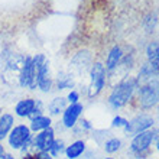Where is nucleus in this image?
I'll return each instance as SVG.
<instances>
[{"label": "nucleus", "mask_w": 159, "mask_h": 159, "mask_svg": "<svg viewBox=\"0 0 159 159\" xmlns=\"http://www.w3.org/2000/svg\"><path fill=\"white\" fill-rule=\"evenodd\" d=\"M138 90V80L134 75H125L114 84L107 96V104L113 110H121L130 106Z\"/></svg>", "instance_id": "f257e3e1"}, {"label": "nucleus", "mask_w": 159, "mask_h": 159, "mask_svg": "<svg viewBox=\"0 0 159 159\" xmlns=\"http://www.w3.org/2000/svg\"><path fill=\"white\" fill-rule=\"evenodd\" d=\"M159 103V75L152 77L145 83L138 84L136 96L132 104L139 111H149Z\"/></svg>", "instance_id": "f03ea898"}, {"label": "nucleus", "mask_w": 159, "mask_h": 159, "mask_svg": "<svg viewBox=\"0 0 159 159\" xmlns=\"http://www.w3.org/2000/svg\"><path fill=\"white\" fill-rule=\"evenodd\" d=\"M88 77H90V80H88L87 87V97L93 100V98H97L104 91L107 81H109V72L101 61H94L90 71H88Z\"/></svg>", "instance_id": "7ed1b4c3"}, {"label": "nucleus", "mask_w": 159, "mask_h": 159, "mask_svg": "<svg viewBox=\"0 0 159 159\" xmlns=\"http://www.w3.org/2000/svg\"><path fill=\"white\" fill-rule=\"evenodd\" d=\"M156 140V133H155V127L140 133L134 134L129 145V151L133 155L134 159H146L151 158V152L152 146Z\"/></svg>", "instance_id": "20e7f679"}, {"label": "nucleus", "mask_w": 159, "mask_h": 159, "mask_svg": "<svg viewBox=\"0 0 159 159\" xmlns=\"http://www.w3.org/2000/svg\"><path fill=\"white\" fill-rule=\"evenodd\" d=\"M32 138L34 134L29 126L20 123V125L13 126V129L10 130L7 136V143L13 151H20L23 153H28V151L32 148Z\"/></svg>", "instance_id": "39448f33"}, {"label": "nucleus", "mask_w": 159, "mask_h": 159, "mask_svg": "<svg viewBox=\"0 0 159 159\" xmlns=\"http://www.w3.org/2000/svg\"><path fill=\"white\" fill-rule=\"evenodd\" d=\"M155 117L153 114L149 113V111H138L136 114H133V117L129 119L127 121V126L125 127V134L127 138H133L134 134L140 133V132H145V130L153 129L155 127Z\"/></svg>", "instance_id": "423d86ee"}, {"label": "nucleus", "mask_w": 159, "mask_h": 159, "mask_svg": "<svg viewBox=\"0 0 159 159\" xmlns=\"http://www.w3.org/2000/svg\"><path fill=\"white\" fill-rule=\"evenodd\" d=\"M19 85L22 88H29V90L38 88V81H36V74L34 71L32 57H29V55L25 57L20 71H19Z\"/></svg>", "instance_id": "0eeeda50"}, {"label": "nucleus", "mask_w": 159, "mask_h": 159, "mask_svg": "<svg viewBox=\"0 0 159 159\" xmlns=\"http://www.w3.org/2000/svg\"><path fill=\"white\" fill-rule=\"evenodd\" d=\"M55 139L57 138H55L54 127H48L42 132H38L32 138V149H35V152H49Z\"/></svg>", "instance_id": "6e6552de"}, {"label": "nucleus", "mask_w": 159, "mask_h": 159, "mask_svg": "<svg viewBox=\"0 0 159 159\" xmlns=\"http://www.w3.org/2000/svg\"><path fill=\"white\" fill-rule=\"evenodd\" d=\"M84 111L83 103H74V104H68L67 109L62 113V126L65 129H74L81 119Z\"/></svg>", "instance_id": "1a4fd4ad"}, {"label": "nucleus", "mask_w": 159, "mask_h": 159, "mask_svg": "<svg viewBox=\"0 0 159 159\" xmlns=\"http://www.w3.org/2000/svg\"><path fill=\"white\" fill-rule=\"evenodd\" d=\"M93 55L88 52V51H81L78 54H75V57L71 59V62H70V68H71V71H75L77 74H83L84 71H90V68L93 65Z\"/></svg>", "instance_id": "9d476101"}, {"label": "nucleus", "mask_w": 159, "mask_h": 159, "mask_svg": "<svg viewBox=\"0 0 159 159\" xmlns=\"http://www.w3.org/2000/svg\"><path fill=\"white\" fill-rule=\"evenodd\" d=\"M36 81H38V88L42 93H49L54 85V78L51 77L49 72V61L46 59L45 62L41 65L36 75Z\"/></svg>", "instance_id": "9b49d317"}, {"label": "nucleus", "mask_w": 159, "mask_h": 159, "mask_svg": "<svg viewBox=\"0 0 159 159\" xmlns=\"http://www.w3.org/2000/svg\"><path fill=\"white\" fill-rule=\"evenodd\" d=\"M123 57H125V51H123V48H121L120 45L111 46V49L109 51V54L106 57V62H104V67L109 74H111V72H114L117 70V67L120 65Z\"/></svg>", "instance_id": "f8f14e48"}, {"label": "nucleus", "mask_w": 159, "mask_h": 159, "mask_svg": "<svg viewBox=\"0 0 159 159\" xmlns=\"http://www.w3.org/2000/svg\"><path fill=\"white\" fill-rule=\"evenodd\" d=\"M35 106H36V98H32V97H26V98H22L16 103L15 106V114L17 117L29 119L32 116L35 110Z\"/></svg>", "instance_id": "ddd939ff"}, {"label": "nucleus", "mask_w": 159, "mask_h": 159, "mask_svg": "<svg viewBox=\"0 0 159 159\" xmlns=\"http://www.w3.org/2000/svg\"><path fill=\"white\" fill-rule=\"evenodd\" d=\"M87 151V142L84 139H77L72 143L67 145L65 148V159H78L80 156L84 155V152Z\"/></svg>", "instance_id": "4468645a"}, {"label": "nucleus", "mask_w": 159, "mask_h": 159, "mask_svg": "<svg viewBox=\"0 0 159 159\" xmlns=\"http://www.w3.org/2000/svg\"><path fill=\"white\" fill-rule=\"evenodd\" d=\"M145 55H146L148 62L153 65L159 71V42L158 41L148 42L146 48H145Z\"/></svg>", "instance_id": "2eb2a0df"}, {"label": "nucleus", "mask_w": 159, "mask_h": 159, "mask_svg": "<svg viewBox=\"0 0 159 159\" xmlns=\"http://www.w3.org/2000/svg\"><path fill=\"white\" fill-rule=\"evenodd\" d=\"M13 126H15V116L12 113H2L0 116V142L7 139Z\"/></svg>", "instance_id": "dca6fc26"}, {"label": "nucleus", "mask_w": 159, "mask_h": 159, "mask_svg": "<svg viewBox=\"0 0 159 159\" xmlns=\"http://www.w3.org/2000/svg\"><path fill=\"white\" fill-rule=\"evenodd\" d=\"M48 127H52V117L46 116V114H41V116L34 117L29 125V129L32 130V133H38V132H42Z\"/></svg>", "instance_id": "f3484780"}, {"label": "nucleus", "mask_w": 159, "mask_h": 159, "mask_svg": "<svg viewBox=\"0 0 159 159\" xmlns=\"http://www.w3.org/2000/svg\"><path fill=\"white\" fill-rule=\"evenodd\" d=\"M68 101L65 97H55L51 100V103L48 104V111H49L51 116H59V114L64 113V110L67 109Z\"/></svg>", "instance_id": "a211bd4d"}, {"label": "nucleus", "mask_w": 159, "mask_h": 159, "mask_svg": "<svg viewBox=\"0 0 159 159\" xmlns=\"http://www.w3.org/2000/svg\"><path fill=\"white\" fill-rule=\"evenodd\" d=\"M121 148H123V140L120 138H117V136H111V138L106 139L104 143H103V149L109 156L120 152Z\"/></svg>", "instance_id": "6ab92c4d"}, {"label": "nucleus", "mask_w": 159, "mask_h": 159, "mask_svg": "<svg viewBox=\"0 0 159 159\" xmlns=\"http://www.w3.org/2000/svg\"><path fill=\"white\" fill-rule=\"evenodd\" d=\"M75 85V81H74V75L68 71H61L58 72V77H57V88L58 90H68V88H74Z\"/></svg>", "instance_id": "aec40b11"}, {"label": "nucleus", "mask_w": 159, "mask_h": 159, "mask_svg": "<svg viewBox=\"0 0 159 159\" xmlns=\"http://www.w3.org/2000/svg\"><path fill=\"white\" fill-rule=\"evenodd\" d=\"M65 148H67V145H65V140H64V139H55L54 145H52L49 149L51 156H52V158H58V156L64 155Z\"/></svg>", "instance_id": "412c9836"}, {"label": "nucleus", "mask_w": 159, "mask_h": 159, "mask_svg": "<svg viewBox=\"0 0 159 159\" xmlns=\"http://www.w3.org/2000/svg\"><path fill=\"white\" fill-rule=\"evenodd\" d=\"M127 121H129V119H126L125 116L117 114V116H114V117L111 119V127H113V129L125 130V127L127 126Z\"/></svg>", "instance_id": "4be33fe9"}, {"label": "nucleus", "mask_w": 159, "mask_h": 159, "mask_svg": "<svg viewBox=\"0 0 159 159\" xmlns=\"http://www.w3.org/2000/svg\"><path fill=\"white\" fill-rule=\"evenodd\" d=\"M77 126H78V129L83 130V132H90V130L94 129V126L91 125V121L87 120V119H80Z\"/></svg>", "instance_id": "5701e85b"}, {"label": "nucleus", "mask_w": 159, "mask_h": 159, "mask_svg": "<svg viewBox=\"0 0 159 159\" xmlns=\"http://www.w3.org/2000/svg\"><path fill=\"white\" fill-rule=\"evenodd\" d=\"M67 101L68 104H74V103H80V93L77 90H71V91L67 94Z\"/></svg>", "instance_id": "b1692460"}, {"label": "nucleus", "mask_w": 159, "mask_h": 159, "mask_svg": "<svg viewBox=\"0 0 159 159\" xmlns=\"http://www.w3.org/2000/svg\"><path fill=\"white\" fill-rule=\"evenodd\" d=\"M36 153V158L38 159H54L51 156L49 152H35Z\"/></svg>", "instance_id": "393cba45"}, {"label": "nucleus", "mask_w": 159, "mask_h": 159, "mask_svg": "<svg viewBox=\"0 0 159 159\" xmlns=\"http://www.w3.org/2000/svg\"><path fill=\"white\" fill-rule=\"evenodd\" d=\"M23 159H38V158H36V153H35V152H28V153H25Z\"/></svg>", "instance_id": "a878e982"}, {"label": "nucleus", "mask_w": 159, "mask_h": 159, "mask_svg": "<svg viewBox=\"0 0 159 159\" xmlns=\"http://www.w3.org/2000/svg\"><path fill=\"white\" fill-rule=\"evenodd\" d=\"M0 159H15V156L12 153H9V152H4L3 155L0 156Z\"/></svg>", "instance_id": "bb28decb"}, {"label": "nucleus", "mask_w": 159, "mask_h": 159, "mask_svg": "<svg viewBox=\"0 0 159 159\" xmlns=\"http://www.w3.org/2000/svg\"><path fill=\"white\" fill-rule=\"evenodd\" d=\"M153 117H155V120L159 121V103L156 104V107H155V116H153Z\"/></svg>", "instance_id": "cd10ccee"}, {"label": "nucleus", "mask_w": 159, "mask_h": 159, "mask_svg": "<svg viewBox=\"0 0 159 159\" xmlns=\"http://www.w3.org/2000/svg\"><path fill=\"white\" fill-rule=\"evenodd\" d=\"M153 146H155V151L159 153V138H156V140H155V143H153Z\"/></svg>", "instance_id": "c85d7f7f"}, {"label": "nucleus", "mask_w": 159, "mask_h": 159, "mask_svg": "<svg viewBox=\"0 0 159 159\" xmlns=\"http://www.w3.org/2000/svg\"><path fill=\"white\" fill-rule=\"evenodd\" d=\"M4 152H6V151H4V146H3V143H2V142H0V156H2V155H3V153H4Z\"/></svg>", "instance_id": "c756f323"}, {"label": "nucleus", "mask_w": 159, "mask_h": 159, "mask_svg": "<svg viewBox=\"0 0 159 159\" xmlns=\"http://www.w3.org/2000/svg\"><path fill=\"white\" fill-rule=\"evenodd\" d=\"M155 133H156V138H159V127H156L155 129Z\"/></svg>", "instance_id": "7c9ffc66"}, {"label": "nucleus", "mask_w": 159, "mask_h": 159, "mask_svg": "<svg viewBox=\"0 0 159 159\" xmlns=\"http://www.w3.org/2000/svg\"><path fill=\"white\" fill-rule=\"evenodd\" d=\"M103 159H116V158H113V156H106V158H103Z\"/></svg>", "instance_id": "2f4dec72"}, {"label": "nucleus", "mask_w": 159, "mask_h": 159, "mask_svg": "<svg viewBox=\"0 0 159 159\" xmlns=\"http://www.w3.org/2000/svg\"><path fill=\"white\" fill-rule=\"evenodd\" d=\"M146 159H155V158H152V156H151V158H146Z\"/></svg>", "instance_id": "473e14b6"}, {"label": "nucleus", "mask_w": 159, "mask_h": 159, "mask_svg": "<svg viewBox=\"0 0 159 159\" xmlns=\"http://www.w3.org/2000/svg\"><path fill=\"white\" fill-rule=\"evenodd\" d=\"M0 116H2V111H0Z\"/></svg>", "instance_id": "72a5a7b5"}, {"label": "nucleus", "mask_w": 159, "mask_h": 159, "mask_svg": "<svg viewBox=\"0 0 159 159\" xmlns=\"http://www.w3.org/2000/svg\"><path fill=\"white\" fill-rule=\"evenodd\" d=\"M158 42H159V41H158Z\"/></svg>", "instance_id": "f704fd0d"}]
</instances>
